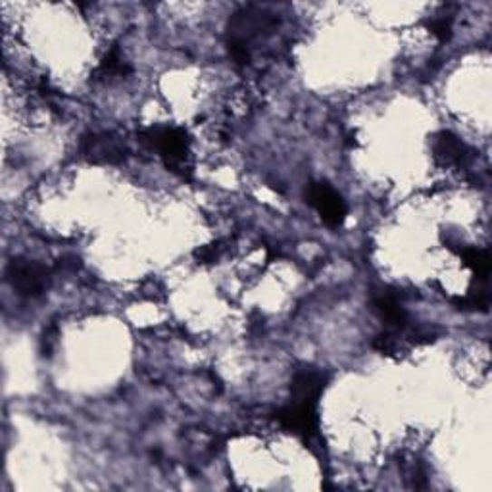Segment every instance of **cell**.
Returning <instances> with one entry per match:
<instances>
[{
    "instance_id": "obj_1",
    "label": "cell",
    "mask_w": 492,
    "mask_h": 492,
    "mask_svg": "<svg viewBox=\"0 0 492 492\" xmlns=\"http://www.w3.org/2000/svg\"><path fill=\"white\" fill-rule=\"evenodd\" d=\"M139 140L147 149L158 152L168 169L187 178L193 171L190 162V139L181 127L171 125H152L139 133Z\"/></svg>"
},
{
    "instance_id": "obj_2",
    "label": "cell",
    "mask_w": 492,
    "mask_h": 492,
    "mask_svg": "<svg viewBox=\"0 0 492 492\" xmlns=\"http://www.w3.org/2000/svg\"><path fill=\"white\" fill-rule=\"evenodd\" d=\"M6 279L22 296H39L49 287L51 269L27 258H14L6 267Z\"/></svg>"
},
{
    "instance_id": "obj_3",
    "label": "cell",
    "mask_w": 492,
    "mask_h": 492,
    "mask_svg": "<svg viewBox=\"0 0 492 492\" xmlns=\"http://www.w3.org/2000/svg\"><path fill=\"white\" fill-rule=\"evenodd\" d=\"M79 152L87 162L97 166L121 164L130 154L125 142L112 133H85L79 142Z\"/></svg>"
},
{
    "instance_id": "obj_4",
    "label": "cell",
    "mask_w": 492,
    "mask_h": 492,
    "mask_svg": "<svg viewBox=\"0 0 492 492\" xmlns=\"http://www.w3.org/2000/svg\"><path fill=\"white\" fill-rule=\"evenodd\" d=\"M277 420L285 429L303 439L306 444H312L320 433V420H317V404L291 400L287 406L277 411Z\"/></svg>"
},
{
    "instance_id": "obj_5",
    "label": "cell",
    "mask_w": 492,
    "mask_h": 492,
    "mask_svg": "<svg viewBox=\"0 0 492 492\" xmlns=\"http://www.w3.org/2000/svg\"><path fill=\"white\" fill-rule=\"evenodd\" d=\"M306 198L329 227L337 229L342 226V221L346 217V204L331 185L322 181H312L306 188Z\"/></svg>"
},
{
    "instance_id": "obj_6",
    "label": "cell",
    "mask_w": 492,
    "mask_h": 492,
    "mask_svg": "<svg viewBox=\"0 0 492 492\" xmlns=\"http://www.w3.org/2000/svg\"><path fill=\"white\" fill-rule=\"evenodd\" d=\"M325 389V375L312 366L298 368L291 383V400L317 404Z\"/></svg>"
},
{
    "instance_id": "obj_7",
    "label": "cell",
    "mask_w": 492,
    "mask_h": 492,
    "mask_svg": "<svg viewBox=\"0 0 492 492\" xmlns=\"http://www.w3.org/2000/svg\"><path fill=\"white\" fill-rule=\"evenodd\" d=\"M433 156L442 166H464L469 158V150L450 131H440L433 139Z\"/></svg>"
},
{
    "instance_id": "obj_8",
    "label": "cell",
    "mask_w": 492,
    "mask_h": 492,
    "mask_svg": "<svg viewBox=\"0 0 492 492\" xmlns=\"http://www.w3.org/2000/svg\"><path fill=\"white\" fill-rule=\"evenodd\" d=\"M375 314L381 317V322L387 325V329H404L410 325L408 314L402 308V303L399 300V294L394 293H379L371 300Z\"/></svg>"
},
{
    "instance_id": "obj_9",
    "label": "cell",
    "mask_w": 492,
    "mask_h": 492,
    "mask_svg": "<svg viewBox=\"0 0 492 492\" xmlns=\"http://www.w3.org/2000/svg\"><path fill=\"white\" fill-rule=\"evenodd\" d=\"M458 254H459V258L464 260V264L475 274V281H488L492 262H490V256H488L487 250L466 246Z\"/></svg>"
},
{
    "instance_id": "obj_10",
    "label": "cell",
    "mask_w": 492,
    "mask_h": 492,
    "mask_svg": "<svg viewBox=\"0 0 492 492\" xmlns=\"http://www.w3.org/2000/svg\"><path fill=\"white\" fill-rule=\"evenodd\" d=\"M130 73V66L123 62L121 54H120V49L114 44L112 49L108 51V54L104 56V60L101 62V66L97 70V75L101 77H120V75H125Z\"/></svg>"
},
{
    "instance_id": "obj_11",
    "label": "cell",
    "mask_w": 492,
    "mask_h": 492,
    "mask_svg": "<svg viewBox=\"0 0 492 492\" xmlns=\"http://www.w3.org/2000/svg\"><path fill=\"white\" fill-rule=\"evenodd\" d=\"M429 29L433 31V35L440 41L447 43L452 37V22L449 18H435L429 22Z\"/></svg>"
},
{
    "instance_id": "obj_12",
    "label": "cell",
    "mask_w": 492,
    "mask_h": 492,
    "mask_svg": "<svg viewBox=\"0 0 492 492\" xmlns=\"http://www.w3.org/2000/svg\"><path fill=\"white\" fill-rule=\"evenodd\" d=\"M219 254H221V246L219 243H214V245H206L202 248H198L195 252V256L202 262V264H212L219 258Z\"/></svg>"
}]
</instances>
